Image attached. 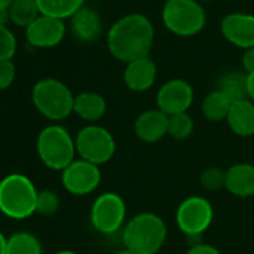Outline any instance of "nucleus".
Wrapping results in <instances>:
<instances>
[{
	"mask_svg": "<svg viewBox=\"0 0 254 254\" xmlns=\"http://www.w3.org/2000/svg\"><path fill=\"white\" fill-rule=\"evenodd\" d=\"M153 44L154 26L142 14H129L118 18L106 35V45L111 56L126 64L150 57Z\"/></svg>",
	"mask_w": 254,
	"mask_h": 254,
	"instance_id": "obj_1",
	"label": "nucleus"
},
{
	"mask_svg": "<svg viewBox=\"0 0 254 254\" xmlns=\"http://www.w3.org/2000/svg\"><path fill=\"white\" fill-rule=\"evenodd\" d=\"M168 236L165 220L154 212H139L121 230L124 248L133 254H157Z\"/></svg>",
	"mask_w": 254,
	"mask_h": 254,
	"instance_id": "obj_2",
	"label": "nucleus"
},
{
	"mask_svg": "<svg viewBox=\"0 0 254 254\" xmlns=\"http://www.w3.org/2000/svg\"><path fill=\"white\" fill-rule=\"evenodd\" d=\"M38 189L23 174H9L0 180V212L12 220H26L36 214Z\"/></svg>",
	"mask_w": 254,
	"mask_h": 254,
	"instance_id": "obj_3",
	"label": "nucleus"
},
{
	"mask_svg": "<svg viewBox=\"0 0 254 254\" xmlns=\"http://www.w3.org/2000/svg\"><path fill=\"white\" fill-rule=\"evenodd\" d=\"M36 151L48 169L63 172L76 157L75 138H72L63 126L50 124L38 135Z\"/></svg>",
	"mask_w": 254,
	"mask_h": 254,
	"instance_id": "obj_4",
	"label": "nucleus"
},
{
	"mask_svg": "<svg viewBox=\"0 0 254 254\" xmlns=\"http://www.w3.org/2000/svg\"><path fill=\"white\" fill-rule=\"evenodd\" d=\"M32 102L36 111L51 121H62L73 112L75 96L60 79L44 78L32 88Z\"/></svg>",
	"mask_w": 254,
	"mask_h": 254,
	"instance_id": "obj_5",
	"label": "nucleus"
},
{
	"mask_svg": "<svg viewBox=\"0 0 254 254\" xmlns=\"http://www.w3.org/2000/svg\"><path fill=\"white\" fill-rule=\"evenodd\" d=\"M162 21L172 35L191 38L205 29L206 12L197 0H171L163 6Z\"/></svg>",
	"mask_w": 254,
	"mask_h": 254,
	"instance_id": "obj_6",
	"label": "nucleus"
},
{
	"mask_svg": "<svg viewBox=\"0 0 254 254\" xmlns=\"http://www.w3.org/2000/svg\"><path fill=\"white\" fill-rule=\"evenodd\" d=\"M76 154L79 159L96 166L108 163L117 150L112 133L99 124H87L75 136Z\"/></svg>",
	"mask_w": 254,
	"mask_h": 254,
	"instance_id": "obj_7",
	"label": "nucleus"
},
{
	"mask_svg": "<svg viewBox=\"0 0 254 254\" xmlns=\"http://www.w3.org/2000/svg\"><path fill=\"white\" fill-rule=\"evenodd\" d=\"M127 217L124 199L115 191L99 194L90 209V221L94 230L102 235H114L123 230Z\"/></svg>",
	"mask_w": 254,
	"mask_h": 254,
	"instance_id": "obj_8",
	"label": "nucleus"
},
{
	"mask_svg": "<svg viewBox=\"0 0 254 254\" xmlns=\"http://www.w3.org/2000/svg\"><path fill=\"white\" fill-rule=\"evenodd\" d=\"M214 218V208L203 196H190L184 199L175 212V223L187 238H200Z\"/></svg>",
	"mask_w": 254,
	"mask_h": 254,
	"instance_id": "obj_9",
	"label": "nucleus"
},
{
	"mask_svg": "<svg viewBox=\"0 0 254 254\" xmlns=\"http://www.w3.org/2000/svg\"><path fill=\"white\" fill-rule=\"evenodd\" d=\"M100 168L82 159H75L62 172V184L64 190L73 196H87L93 193L100 186Z\"/></svg>",
	"mask_w": 254,
	"mask_h": 254,
	"instance_id": "obj_10",
	"label": "nucleus"
},
{
	"mask_svg": "<svg viewBox=\"0 0 254 254\" xmlns=\"http://www.w3.org/2000/svg\"><path fill=\"white\" fill-rule=\"evenodd\" d=\"M193 100H194L193 87L187 81L180 78L169 79L168 82H165L159 88L156 97L157 109L165 112L168 117L189 112L190 106L193 105Z\"/></svg>",
	"mask_w": 254,
	"mask_h": 254,
	"instance_id": "obj_11",
	"label": "nucleus"
},
{
	"mask_svg": "<svg viewBox=\"0 0 254 254\" xmlns=\"http://www.w3.org/2000/svg\"><path fill=\"white\" fill-rule=\"evenodd\" d=\"M26 30V41L33 48H54L60 45L66 36V24L62 20L47 15L38 17Z\"/></svg>",
	"mask_w": 254,
	"mask_h": 254,
	"instance_id": "obj_12",
	"label": "nucleus"
},
{
	"mask_svg": "<svg viewBox=\"0 0 254 254\" xmlns=\"http://www.w3.org/2000/svg\"><path fill=\"white\" fill-rule=\"evenodd\" d=\"M220 30L223 38L236 48H254V15L244 12L227 14L221 23Z\"/></svg>",
	"mask_w": 254,
	"mask_h": 254,
	"instance_id": "obj_13",
	"label": "nucleus"
},
{
	"mask_svg": "<svg viewBox=\"0 0 254 254\" xmlns=\"http://www.w3.org/2000/svg\"><path fill=\"white\" fill-rule=\"evenodd\" d=\"M70 33L81 44H94L103 33L102 17L93 8L82 6L70 18Z\"/></svg>",
	"mask_w": 254,
	"mask_h": 254,
	"instance_id": "obj_14",
	"label": "nucleus"
},
{
	"mask_svg": "<svg viewBox=\"0 0 254 254\" xmlns=\"http://www.w3.org/2000/svg\"><path fill=\"white\" fill-rule=\"evenodd\" d=\"M157 78V66L150 57L138 59L126 64L124 69V84L126 87L135 91V93H144L150 90Z\"/></svg>",
	"mask_w": 254,
	"mask_h": 254,
	"instance_id": "obj_15",
	"label": "nucleus"
},
{
	"mask_svg": "<svg viewBox=\"0 0 254 254\" xmlns=\"http://www.w3.org/2000/svg\"><path fill=\"white\" fill-rule=\"evenodd\" d=\"M168 120L169 117L157 108L144 111L135 121V133L142 142H159L168 135Z\"/></svg>",
	"mask_w": 254,
	"mask_h": 254,
	"instance_id": "obj_16",
	"label": "nucleus"
},
{
	"mask_svg": "<svg viewBox=\"0 0 254 254\" xmlns=\"http://www.w3.org/2000/svg\"><path fill=\"white\" fill-rule=\"evenodd\" d=\"M226 121L229 129L236 136H254V102L250 99L232 102Z\"/></svg>",
	"mask_w": 254,
	"mask_h": 254,
	"instance_id": "obj_17",
	"label": "nucleus"
},
{
	"mask_svg": "<svg viewBox=\"0 0 254 254\" xmlns=\"http://www.w3.org/2000/svg\"><path fill=\"white\" fill-rule=\"evenodd\" d=\"M226 190L236 197L254 196V165H232L226 171Z\"/></svg>",
	"mask_w": 254,
	"mask_h": 254,
	"instance_id": "obj_18",
	"label": "nucleus"
},
{
	"mask_svg": "<svg viewBox=\"0 0 254 254\" xmlns=\"http://www.w3.org/2000/svg\"><path fill=\"white\" fill-rule=\"evenodd\" d=\"M73 112L84 121L96 124L106 112V100L96 91H82L75 96Z\"/></svg>",
	"mask_w": 254,
	"mask_h": 254,
	"instance_id": "obj_19",
	"label": "nucleus"
},
{
	"mask_svg": "<svg viewBox=\"0 0 254 254\" xmlns=\"http://www.w3.org/2000/svg\"><path fill=\"white\" fill-rule=\"evenodd\" d=\"M217 90L221 91L230 102L248 99V75L241 70H230L220 76Z\"/></svg>",
	"mask_w": 254,
	"mask_h": 254,
	"instance_id": "obj_20",
	"label": "nucleus"
},
{
	"mask_svg": "<svg viewBox=\"0 0 254 254\" xmlns=\"http://www.w3.org/2000/svg\"><path fill=\"white\" fill-rule=\"evenodd\" d=\"M85 0H38L41 15L57 20H70L82 6Z\"/></svg>",
	"mask_w": 254,
	"mask_h": 254,
	"instance_id": "obj_21",
	"label": "nucleus"
},
{
	"mask_svg": "<svg viewBox=\"0 0 254 254\" xmlns=\"http://www.w3.org/2000/svg\"><path fill=\"white\" fill-rule=\"evenodd\" d=\"M230 106H232L230 99H227L221 91L214 90L203 99L202 114L211 123L226 121L229 111H230Z\"/></svg>",
	"mask_w": 254,
	"mask_h": 254,
	"instance_id": "obj_22",
	"label": "nucleus"
},
{
	"mask_svg": "<svg viewBox=\"0 0 254 254\" xmlns=\"http://www.w3.org/2000/svg\"><path fill=\"white\" fill-rule=\"evenodd\" d=\"M38 17H41L38 0H14L9 8V21L17 27L27 29Z\"/></svg>",
	"mask_w": 254,
	"mask_h": 254,
	"instance_id": "obj_23",
	"label": "nucleus"
},
{
	"mask_svg": "<svg viewBox=\"0 0 254 254\" xmlns=\"http://www.w3.org/2000/svg\"><path fill=\"white\" fill-rule=\"evenodd\" d=\"M6 254H42V244L30 232H17L8 238Z\"/></svg>",
	"mask_w": 254,
	"mask_h": 254,
	"instance_id": "obj_24",
	"label": "nucleus"
},
{
	"mask_svg": "<svg viewBox=\"0 0 254 254\" xmlns=\"http://www.w3.org/2000/svg\"><path fill=\"white\" fill-rule=\"evenodd\" d=\"M194 130V121L189 112L171 115L168 120V135L177 141L189 139Z\"/></svg>",
	"mask_w": 254,
	"mask_h": 254,
	"instance_id": "obj_25",
	"label": "nucleus"
},
{
	"mask_svg": "<svg viewBox=\"0 0 254 254\" xmlns=\"http://www.w3.org/2000/svg\"><path fill=\"white\" fill-rule=\"evenodd\" d=\"M200 186L206 191H217L221 189H226V171L217 166L206 168L200 174Z\"/></svg>",
	"mask_w": 254,
	"mask_h": 254,
	"instance_id": "obj_26",
	"label": "nucleus"
},
{
	"mask_svg": "<svg viewBox=\"0 0 254 254\" xmlns=\"http://www.w3.org/2000/svg\"><path fill=\"white\" fill-rule=\"evenodd\" d=\"M60 208V197L54 190H39L36 200V212L45 217L56 214Z\"/></svg>",
	"mask_w": 254,
	"mask_h": 254,
	"instance_id": "obj_27",
	"label": "nucleus"
},
{
	"mask_svg": "<svg viewBox=\"0 0 254 254\" xmlns=\"http://www.w3.org/2000/svg\"><path fill=\"white\" fill-rule=\"evenodd\" d=\"M17 38L8 26H0V62L12 60L17 53Z\"/></svg>",
	"mask_w": 254,
	"mask_h": 254,
	"instance_id": "obj_28",
	"label": "nucleus"
},
{
	"mask_svg": "<svg viewBox=\"0 0 254 254\" xmlns=\"http://www.w3.org/2000/svg\"><path fill=\"white\" fill-rule=\"evenodd\" d=\"M17 76V67L12 60L0 62V91L8 90Z\"/></svg>",
	"mask_w": 254,
	"mask_h": 254,
	"instance_id": "obj_29",
	"label": "nucleus"
},
{
	"mask_svg": "<svg viewBox=\"0 0 254 254\" xmlns=\"http://www.w3.org/2000/svg\"><path fill=\"white\" fill-rule=\"evenodd\" d=\"M186 254H221V253L214 245L200 242V244H196V245H190V248L186 251Z\"/></svg>",
	"mask_w": 254,
	"mask_h": 254,
	"instance_id": "obj_30",
	"label": "nucleus"
},
{
	"mask_svg": "<svg viewBox=\"0 0 254 254\" xmlns=\"http://www.w3.org/2000/svg\"><path fill=\"white\" fill-rule=\"evenodd\" d=\"M242 67L247 75L254 73V48H248L242 54Z\"/></svg>",
	"mask_w": 254,
	"mask_h": 254,
	"instance_id": "obj_31",
	"label": "nucleus"
},
{
	"mask_svg": "<svg viewBox=\"0 0 254 254\" xmlns=\"http://www.w3.org/2000/svg\"><path fill=\"white\" fill-rule=\"evenodd\" d=\"M248 99L254 102V73L248 75Z\"/></svg>",
	"mask_w": 254,
	"mask_h": 254,
	"instance_id": "obj_32",
	"label": "nucleus"
},
{
	"mask_svg": "<svg viewBox=\"0 0 254 254\" xmlns=\"http://www.w3.org/2000/svg\"><path fill=\"white\" fill-rule=\"evenodd\" d=\"M9 23V9L0 8V26H6Z\"/></svg>",
	"mask_w": 254,
	"mask_h": 254,
	"instance_id": "obj_33",
	"label": "nucleus"
},
{
	"mask_svg": "<svg viewBox=\"0 0 254 254\" xmlns=\"http://www.w3.org/2000/svg\"><path fill=\"white\" fill-rule=\"evenodd\" d=\"M6 244H8V238L0 232V254H6Z\"/></svg>",
	"mask_w": 254,
	"mask_h": 254,
	"instance_id": "obj_34",
	"label": "nucleus"
},
{
	"mask_svg": "<svg viewBox=\"0 0 254 254\" xmlns=\"http://www.w3.org/2000/svg\"><path fill=\"white\" fill-rule=\"evenodd\" d=\"M14 0H0V8L2 9H9Z\"/></svg>",
	"mask_w": 254,
	"mask_h": 254,
	"instance_id": "obj_35",
	"label": "nucleus"
},
{
	"mask_svg": "<svg viewBox=\"0 0 254 254\" xmlns=\"http://www.w3.org/2000/svg\"><path fill=\"white\" fill-rule=\"evenodd\" d=\"M112 254H133L132 251H129L127 248H121V250H117V251H114Z\"/></svg>",
	"mask_w": 254,
	"mask_h": 254,
	"instance_id": "obj_36",
	"label": "nucleus"
},
{
	"mask_svg": "<svg viewBox=\"0 0 254 254\" xmlns=\"http://www.w3.org/2000/svg\"><path fill=\"white\" fill-rule=\"evenodd\" d=\"M56 254H78V253L72 251V250H62V251H57Z\"/></svg>",
	"mask_w": 254,
	"mask_h": 254,
	"instance_id": "obj_37",
	"label": "nucleus"
},
{
	"mask_svg": "<svg viewBox=\"0 0 254 254\" xmlns=\"http://www.w3.org/2000/svg\"><path fill=\"white\" fill-rule=\"evenodd\" d=\"M197 2H199V3H200V2H202V3H209V2H214V0H197Z\"/></svg>",
	"mask_w": 254,
	"mask_h": 254,
	"instance_id": "obj_38",
	"label": "nucleus"
},
{
	"mask_svg": "<svg viewBox=\"0 0 254 254\" xmlns=\"http://www.w3.org/2000/svg\"><path fill=\"white\" fill-rule=\"evenodd\" d=\"M166 2H171V0H166Z\"/></svg>",
	"mask_w": 254,
	"mask_h": 254,
	"instance_id": "obj_39",
	"label": "nucleus"
}]
</instances>
